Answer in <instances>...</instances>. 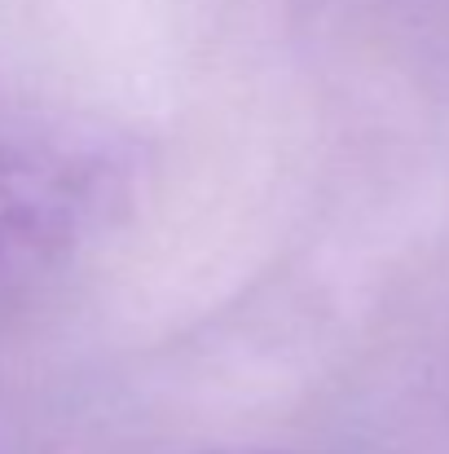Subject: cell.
<instances>
[{
    "mask_svg": "<svg viewBox=\"0 0 449 454\" xmlns=\"http://www.w3.org/2000/svg\"><path fill=\"white\" fill-rule=\"evenodd\" d=\"M80 203L71 163L0 137V283L62 243Z\"/></svg>",
    "mask_w": 449,
    "mask_h": 454,
    "instance_id": "cell-1",
    "label": "cell"
}]
</instances>
